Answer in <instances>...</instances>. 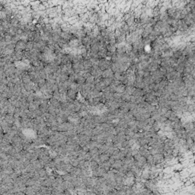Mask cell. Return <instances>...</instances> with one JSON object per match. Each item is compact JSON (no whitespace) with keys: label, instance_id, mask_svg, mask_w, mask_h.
<instances>
[{"label":"cell","instance_id":"1","mask_svg":"<svg viewBox=\"0 0 195 195\" xmlns=\"http://www.w3.org/2000/svg\"><path fill=\"white\" fill-rule=\"evenodd\" d=\"M164 160V155L163 153H157L156 155L153 156V162L154 164H157V163H160V162H162Z\"/></svg>","mask_w":195,"mask_h":195},{"label":"cell","instance_id":"2","mask_svg":"<svg viewBox=\"0 0 195 195\" xmlns=\"http://www.w3.org/2000/svg\"><path fill=\"white\" fill-rule=\"evenodd\" d=\"M122 165H123L122 160L121 159H117V160H115V162H114V164L111 165V168H114V169H116V170H118V169L120 168Z\"/></svg>","mask_w":195,"mask_h":195},{"label":"cell","instance_id":"3","mask_svg":"<svg viewBox=\"0 0 195 195\" xmlns=\"http://www.w3.org/2000/svg\"><path fill=\"white\" fill-rule=\"evenodd\" d=\"M92 135H99L100 133H102L103 132V130L102 128L100 127V125L98 126H96L95 128H93L92 130Z\"/></svg>","mask_w":195,"mask_h":195},{"label":"cell","instance_id":"4","mask_svg":"<svg viewBox=\"0 0 195 195\" xmlns=\"http://www.w3.org/2000/svg\"><path fill=\"white\" fill-rule=\"evenodd\" d=\"M136 87L133 85H126V87H125V92H127V94H129L130 95H132L133 92H134Z\"/></svg>","mask_w":195,"mask_h":195},{"label":"cell","instance_id":"5","mask_svg":"<svg viewBox=\"0 0 195 195\" xmlns=\"http://www.w3.org/2000/svg\"><path fill=\"white\" fill-rule=\"evenodd\" d=\"M125 87H126V85L120 84L119 85L117 86V88H116V92H117V93L122 94L123 92H125Z\"/></svg>","mask_w":195,"mask_h":195},{"label":"cell","instance_id":"6","mask_svg":"<svg viewBox=\"0 0 195 195\" xmlns=\"http://www.w3.org/2000/svg\"><path fill=\"white\" fill-rule=\"evenodd\" d=\"M97 172H98V177H102L107 172L105 169L102 167H98Z\"/></svg>","mask_w":195,"mask_h":195},{"label":"cell","instance_id":"7","mask_svg":"<svg viewBox=\"0 0 195 195\" xmlns=\"http://www.w3.org/2000/svg\"><path fill=\"white\" fill-rule=\"evenodd\" d=\"M150 114H151V116H150V117H152L153 119V120H155V121H158V118L160 117V116H161V114H159L158 113V111L156 110L155 111H153V112H152V113H150Z\"/></svg>","mask_w":195,"mask_h":195},{"label":"cell","instance_id":"8","mask_svg":"<svg viewBox=\"0 0 195 195\" xmlns=\"http://www.w3.org/2000/svg\"><path fill=\"white\" fill-rule=\"evenodd\" d=\"M130 95L127 94V92H123L121 94V98L123 101H124L126 102H130Z\"/></svg>","mask_w":195,"mask_h":195},{"label":"cell","instance_id":"9","mask_svg":"<svg viewBox=\"0 0 195 195\" xmlns=\"http://www.w3.org/2000/svg\"><path fill=\"white\" fill-rule=\"evenodd\" d=\"M133 95H134L136 97H139V96H143V89L139 88H136L134 92L133 93Z\"/></svg>","mask_w":195,"mask_h":195},{"label":"cell","instance_id":"10","mask_svg":"<svg viewBox=\"0 0 195 195\" xmlns=\"http://www.w3.org/2000/svg\"><path fill=\"white\" fill-rule=\"evenodd\" d=\"M194 110H195V107H194V103H191V104H188L187 105V111L189 112L191 114H194Z\"/></svg>","mask_w":195,"mask_h":195},{"label":"cell","instance_id":"11","mask_svg":"<svg viewBox=\"0 0 195 195\" xmlns=\"http://www.w3.org/2000/svg\"><path fill=\"white\" fill-rule=\"evenodd\" d=\"M99 158H100V161H101V162H105V161H107V160H108V158H109V156H108L105 153H102V154H100V155H99Z\"/></svg>","mask_w":195,"mask_h":195},{"label":"cell","instance_id":"12","mask_svg":"<svg viewBox=\"0 0 195 195\" xmlns=\"http://www.w3.org/2000/svg\"><path fill=\"white\" fill-rule=\"evenodd\" d=\"M156 110V106L152 105V104H150L146 107V111H147V112H149V113L153 112V111H155Z\"/></svg>","mask_w":195,"mask_h":195},{"label":"cell","instance_id":"13","mask_svg":"<svg viewBox=\"0 0 195 195\" xmlns=\"http://www.w3.org/2000/svg\"><path fill=\"white\" fill-rule=\"evenodd\" d=\"M146 162L147 163H149V165H153L154 164V162H153V156L151 154H149L148 156L146 157Z\"/></svg>","mask_w":195,"mask_h":195},{"label":"cell","instance_id":"14","mask_svg":"<svg viewBox=\"0 0 195 195\" xmlns=\"http://www.w3.org/2000/svg\"><path fill=\"white\" fill-rule=\"evenodd\" d=\"M178 97L174 93H171L168 97V100L173 101V102H177V101H178Z\"/></svg>","mask_w":195,"mask_h":195},{"label":"cell","instance_id":"15","mask_svg":"<svg viewBox=\"0 0 195 195\" xmlns=\"http://www.w3.org/2000/svg\"><path fill=\"white\" fill-rule=\"evenodd\" d=\"M177 118H178V117H177V116H176L175 112H174V111H172V113H171V114H170V117H168L169 120L172 121H175Z\"/></svg>","mask_w":195,"mask_h":195},{"label":"cell","instance_id":"16","mask_svg":"<svg viewBox=\"0 0 195 195\" xmlns=\"http://www.w3.org/2000/svg\"><path fill=\"white\" fill-rule=\"evenodd\" d=\"M146 121H147V123H148V124H149V125H151V126H152V125H153V124H154V123H155V121H155V120H153V119L152 118V117H149V118L146 119Z\"/></svg>","mask_w":195,"mask_h":195},{"label":"cell","instance_id":"17","mask_svg":"<svg viewBox=\"0 0 195 195\" xmlns=\"http://www.w3.org/2000/svg\"><path fill=\"white\" fill-rule=\"evenodd\" d=\"M136 96L134 95H130V102H131V103H136Z\"/></svg>","mask_w":195,"mask_h":195},{"label":"cell","instance_id":"18","mask_svg":"<svg viewBox=\"0 0 195 195\" xmlns=\"http://www.w3.org/2000/svg\"><path fill=\"white\" fill-rule=\"evenodd\" d=\"M143 116L144 117V118L145 119H148V118H149L150 117V116H151V114H150V113H149V112H145L143 114Z\"/></svg>","mask_w":195,"mask_h":195},{"label":"cell","instance_id":"19","mask_svg":"<svg viewBox=\"0 0 195 195\" xmlns=\"http://www.w3.org/2000/svg\"><path fill=\"white\" fill-rule=\"evenodd\" d=\"M107 161L110 162L111 165H112L114 164V162H115V159H114V158L112 156H110V157H109V158H108V160H107Z\"/></svg>","mask_w":195,"mask_h":195}]
</instances>
